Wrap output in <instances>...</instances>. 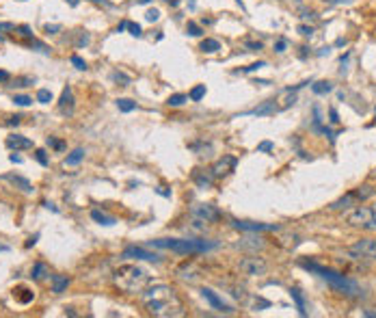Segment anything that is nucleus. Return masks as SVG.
<instances>
[{
  "instance_id": "obj_1",
  "label": "nucleus",
  "mask_w": 376,
  "mask_h": 318,
  "mask_svg": "<svg viewBox=\"0 0 376 318\" xmlns=\"http://www.w3.org/2000/svg\"><path fill=\"white\" fill-rule=\"evenodd\" d=\"M145 307L152 316H160V318H178L184 316V305L182 301L178 299L175 290L171 286H154L145 292Z\"/></svg>"
},
{
  "instance_id": "obj_2",
  "label": "nucleus",
  "mask_w": 376,
  "mask_h": 318,
  "mask_svg": "<svg viewBox=\"0 0 376 318\" xmlns=\"http://www.w3.org/2000/svg\"><path fill=\"white\" fill-rule=\"evenodd\" d=\"M113 281L119 290L125 292V295H137V292H141L143 288L147 286L149 275H147V271L141 269V266H137V264H123L115 271Z\"/></svg>"
},
{
  "instance_id": "obj_3",
  "label": "nucleus",
  "mask_w": 376,
  "mask_h": 318,
  "mask_svg": "<svg viewBox=\"0 0 376 318\" xmlns=\"http://www.w3.org/2000/svg\"><path fill=\"white\" fill-rule=\"evenodd\" d=\"M147 247H158V249H169L175 254H203V251L214 249V242H205V240H188V238H158V240H149Z\"/></svg>"
},
{
  "instance_id": "obj_4",
  "label": "nucleus",
  "mask_w": 376,
  "mask_h": 318,
  "mask_svg": "<svg viewBox=\"0 0 376 318\" xmlns=\"http://www.w3.org/2000/svg\"><path fill=\"white\" fill-rule=\"evenodd\" d=\"M305 269L307 271H314V273H318L322 279H327L331 286L335 288V290H339L342 295H348V297H357L359 295V286L355 284V281H350V279H346L344 275H339V273H335V271H331V269H324V266H318V264H307L305 262Z\"/></svg>"
},
{
  "instance_id": "obj_5",
  "label": "nucleus",
  "mask_w": 376,
  "mask_h": 318,
  "mask_svg": "<svg viewBox=\"0 0 376 318\" xmlns=\"http://www.w3.org/2000/svg\"><path fill=\"white\" fill-rule=\"evenodd\" d=\"M348 255L353 260H376V240L361 238L348 249Z\"/></svg>"
},
{
  "instance_id": "obj_6",
  "label": "nucleus",
  "mask_w": 376,
  "mask_h": 318,
  "mask_svg": "<svg viewBox=\"0 0 376 318\" xmlns=\"http://www.w3.org/2000/svg\"><path fill=\"white\" fill-rule=\"evenodd\" d=\"M353 227H361V230H372V208L370 206H357L355 210L348 212L346 216Z\"/></svg>"
},
{
  "instance_id": "obj_7",
  "label": "nucleus",
  "mask_w": 376,
  "mask_h": 318,
  "mask_svg": "<svg viewBox=\"0 0 376 318\" xmlns=\"http://www.w3.org/2000/svg\"><path fill=\"white\" fill-rule=\"evenodd\" d=\"M240 271L249 277H257V275H264L268 271V264L264 257H257V255H249V257H242L240 260Z\"/></svg>"
},
{
  "instance_id": "obj_8",
  "label": "nucleus",
  "mask_w": 376,
  "mask_h": 318,
  "mask_svg": "<svg viewBox=\"0 0 376 318\" xmlns=\"http://www.w3.org/2000/svg\"><path fill=\"white\" fill-rule=\"evenodd\" d=\"M190 216L193 219H199L201 223H217L220 219V212L217 210V206L212 204H195L190 208Z\"/></svg>"
},
{
  "instance_id": "obj_9",
  "label": "nucleus",
  "mask_w": 376,
  "mask_h": 318,
  "mask_svg": "<svg viewBox=\"0 0 376 318\" xmlns=\"http://www.w3.org/2000/svg\"><path fill=\"white\" fill-rule=\"evenodd\" d=\"M236 169V156H223L218 158L212 167V175L214 178H223V175H229Z\"/></svg>"
},
{
  "instance_id": "obj_10",
  "label": "nucleus",
  "mask_w": 376,
  "mask_h": 318,
  "mask_svg": "<svg viewBox=\"0 0 376 318\" xmlns=\"http://www.w3.org/2000/svg\"><path fill=\"white\" fill-rule=\"evenodd\" d=\"M201 295H203V299L210 303V305L214 307V310H218V312H225V314H232V307L227 305V303H223V299L217 295L214 290H210V288H201Z\"/></svg>"
},
{
  "instance_id": "obj_11",
  "label": "nucleus",
  "mask_w": 376,
  "mask_h": 318,
  "mask_svg": "<svg viewBox=\"0 0 376 318\" xmlns=\"http://www.w3.org/2000/svg\"><path fill=\"white\" fill-rule=\"evenodd\" d=\"M123 257H139V260H147V262H162V255L160 254H152L147 249H141V247H128L123 251Z\"/></svg>"
},
{
  "instance_id": "obj_12",
  "label": "nucleus",
  "mask_w": 376,
  "mask_h": 318,
  "mask_svg": "<svg viewBox=\"0 0 376 318\" xmlns=\"http://www.w3.org/2000/svg\"><path fill=\"white\" fill-rule=\"evenodd\" d=\"M236 230L242 232H277L279 225H266V223H251V221H234Z\"/></svg>"
},
{
  "instance_id": "obj_13",
  "label": "nucleus",
  "mask_w": 376,
  "mask_h": 318,
  "mask_svg": "<svg viewBox=\"0 0 376 318\" xmlns=\"http://www.w3.org/2000/svg\"><path fill=\"white\" fill-rule=\"evenodd\" d=\"M59 110L63 115H72L74 113V91L72 87H65L61 93V100H59Z\"/></svg>"
},
{
  "instance_id": "obj_14",
  "label": "nucleus",
  "mask_w": 376,
  "mask_h": 318,
  "mask_svg": "<svg viewBox=\"0 0 376 318\" xmlns=\"http://www.w3.org/2000/svg\"><path fill=\"white\" fill-rule=\"evenodd\" d=\"M7 148H11V149H31L33 141L26 139V136L11 134V136H7Z\"/></svg>"
},
{
  "instance_id": "obj_15",
  "label": "nucleus",
  "mask_w": 376,
  "mask_h": 318,
  "mask_svg": "<svg viewBox=\"0 0 376 318\" xmlns=\"http://www.w3.org/2000/svg\"><path fill=\"white\" fill-rule=\"evenodd\" d=\"M357 201H359V199H357V195H355V191H353V193L344 195L342 199L333 201V204H331V210H346V208H350V206H355Z\"/></svg>"
},
{
  "instance_id": "obj_16",
  "label": "nucleus",
  "mask_w": 376,
  "mask_h": 318,
  "mask_svg": "<svg viewBox=\"0 0 376 318\" xmlns=\"http://www.w3.org/2000/svg\"><path fill=\"white\" fill-rule=\"evenodd\" d=\"M91 219L95 221V223H99V225H115L117 221H115V216H110L106 214V212H102V210H91Z\"/></svg>"
},
{
  "instance_id": "obj_17",
  "label": "nucleus",
  "mask_w": 376,
  "mask_h": 318,
  "mask_svg": "<svg viewBox=\"0 0 376 318\" xmlns=\"http://www.w3.org/2000/svg\"><path fill=\"white\" fill-rule=\"evenodd\" d=\"M67 286H69V277H65V275H52V292L61 295V292H63Z\"/></svg>"
},
{
  "instance_id": "obj_18",
  "label": "nucleus",
  "mask_w": 376,
  "mask_h": 318,
  "mask_svg": "<svg viewBox=\"0 0 376 318\" xmlns=\"http://www.w3.org/2000/svg\"><path fill=\"white\" fill-rule=\"evenodd\" d=\"M290 295H292L294 303H297L298 314H300V316H305V314H307V310H305V299H303V295H300V290H298V288H292V290H290Z\"/></svg>"
},
{
  "instance_id": "obj_19",
  "label": "nucleus",
  "mask_w": 376,
  "mask_h": 318,
  "mask_svg": "<svg viewBox=\"0 0 376 318\" xmlns=\"http://www.w3.org/2000/svg\"><path fill=\"white\" fill-rule=\"evenodd\" d=\"M7 180H9V182H13L16 186H20V189L24 191V193H31V191H33L31 182H28L26 178H20V175H7Z\"/></svg>"
},
{
  "instance_id": "obj_20",
  "label": "nucleus",
  "mask_w": 376,
  "mask_h": 318,
  "mask_svg": "<svg viewBox=\"0 0 376 318\" xmlns=\"http://www.w3.org/2000/svg\"><path fill=\"white\" fill-rule=\"evenodd\" d=\"M275 110H277V106H275V102H266V104L257 106V108L249 110V115H273Z\"/></svg>"
},
{
  "instance_id": "obj_21",
  "label": "nucleus",
  "mask_w": 376,
  "mask_h": 318,
  "mask_svg": "<svg viewBox=\"0 0 376 318\" xmlns=\"http://www.w3.org/2000/svg\"><path fill=\"white\" fill-rule=\"evenodd\" d=\"M46 275H50V269L43 264V262H37V264L33 266V279L39 281V279H43Z\"/></svg>"
},
{
  "instance_id": "obj_22",
  "label": "nucleus",
  "mask_w": 376,
  "mask_h": 318,
  "mask_svg": "<svg viewBox=\"0 0 376 318\" xmlns=\"http://www.w3.org/2000/svg\"><path fill=\"white\" fill-rule=\"evenodd\" d=\"M218 50H220V43L217 42V39H203L201 42V52L212 54V52H218Z\"/></svg>"
},
{
  "instance_id": "obj_23",
  "label": "nucleus",
  "mask_w": 376,
  "mask_h": 318,
  "mask_svg": "<svg viewBox=\"0 0 376 318\" xmlns=\"http://www.w3.org/2000/svg\"><path fill=\"white\" fill-rule=\"evenodd\" d=\"M84 158V149H74L72 151V154H69L67 156V158H65V165H69V167H74V165H78L80 163V160H82Z\"/></svg>"
},
{
  "instance_id": "obj_24",
  "label": "nucleus",
  "mask_w": 376,
  "mask_h": 318,
  "mask_svg": "<svg viewBox=\"0 0 376 318\" xmlns=\"http://www.w3.org/2000/svg\"><path fill=\"white\" fill-rule=\"evenodd\" d=\"M117 108L121 110V113H130V110L137 108V102H132V100H128V98H121V100H117Z\"/></svg>"
},
{
  "instance_id": "obj_25",
  "label": "nucleus",
  "mask_w": 376,
  "mask_h": 318,
  "mask_svg": "<svg viewBox=\"0 0 376 318\" xmlns=\"http://www.w3.org/2000/svg\"><path fill=\"white\" fill-rule=\"evenodd\" d=\"M331 89H333V85H331V83H327V80H322V83H316L314 87H312V91H314V93H318V95H322V93H329Z\"/></svg>"
},
{
  "instance_id": "obj_26",
  "label": "nucleus",
  "mask_w": 376,
  "mask_h": 318,
  "mask_svg": "<svg viewBox=\"0 0 376 318\" xmlns=\"http://www.w3.org/2000/svg\"><path fill=\"white\" fill-rule=\"evenodd\" d=\"M203 95H205V85H197V87H195V89L188 93V98L193 100V102H199Z\"/></svg>"
},
{
  "instance_id": "obj_27",
  "label": "nucleus",
  "mask_w": 376,
  "mask_h": 318,
  "mask_svg": "<svg viewBox=\"0 0 376 318\" xmlns=\"http://www.w3.org/2000/svg\"><path fill=\"white\" fill-rule=\"evenodd\" d=\"M188 100V95H184V93H175V95H171V98L167 100V104L169 106H182L184 102Z\"/></svg>"
},
{
  "instance_id": "obj_28",
  "label": "nucleus",
  "mask_w": 376,
  "mask_h": 318,
  "mask_svg": "<svg viewBox=\"0 0 376 318\" xmlns=\"http://www.w3.org/2000/svg\"><path fill=\"white\" fill-rule=\"evenodd\" d=\"M37 102H41V104L52 102V93H50L48 89H39V91H37Z\"/></svg>"
},
{
  "instance_id": "obj_29",
  "label": "nucleus",
  "mask_w": 376,
  "mask_h": 318,
  "mask_svg": "<svg viewBox=\"0 0 376 318\" xmlns=\"http://www.w3.org/2000/svg\"><path fill=\"white\" fill-rule=\"evenodd\" d=\"M13 102H16L18 106H28L33 102L31 98H28V95H16V98H13Z\"/></svg>"
},
{
  "instance_id": "obj_30",
  "label": "nucleus",
  "mask_w": 376,
  "mask_h": 318,
  "mask_svg": "<svg viewBox=\"0 0 376 318\" xmlns=\"http://www.w3.org/2000/svg\"><path fill=\"white\" fill-rule=\"evenodd\" d=\"M35 158H37V163H39V165H43V167L48 165V156H46V151H43V149H37V151H35Z\"/></svg>"
},
{
  "instance_id": "obj_31",
  "label": "nucleus",
  "mask_w": 376,
  "mask_h": 318,
  "mask_svg": "<svg viewBox=\"0 0 376 318\" xmlns=\"http://www.w3.org/2000/svg\"><path fill=\"white\" fill-rule=\"evenodd\" d=\"M186 30H188V35H193V37H199V35H201V28H199L195 22H188Z\"/></svg>"
},
{
  "instance_id": "obj_32",
  "label": "nucleus",
  "mask_w": 376,
  "mask_h": 318,
  "mask_svg": "<svg viewBox=\"0 0 376 318\" xmlns=\"http://www.w3.org/2000/svg\"><path fill=\"white\" fill-rule=\"evenodd\" d=\"M130 30V35H134V37H141V26H139V24H132V22H128V26H125Z\"/></svg>"
},
{
  "instance_id": "obj_33",
  "label": "nucleus",
  "mask_w": 376,
  "mask_h": 318,
  "mask_svg": "<svg viewBox=\"0 0 376 318\" xmlns=\"http://www.w3.org/2000/svg\"><path fill=\"white\" fill-rule=\"evenodd\" d=\"M160 18V13H158V9H149L147 13H145V20L147 22H156V20Z\"/></svg>"
},
{
  "instance_id": "obj_34",
  "label": "nucleus",
  "mask_w": 376,
  "mask_h": 318,
  "mask_svg": "<svg viewBox=\"0 0 376 318\" xmlns=\"http://www.w3.org/2000/svg\"><path fill=\"white\" fill-rule=\"evenodd\" d=\"M72 63L76 65V69H87V63H84V61L80 59L78 54H74V57H72Z\"/></svg>"
},
{
  "instance_id": "obj_35",
  "label": "nucleus",
  "mask_w": 376,
  "mask_h": 318,
  "mask_svg": "<svg viewBox=\"0 0 376 318\" xmlns=\"http://www.w3.org/2000/svg\"><path fill=\"white\" fill-rule=\"evenodd\" d=\"M298 33L303 35V37H312V35H314V28H312V26H305V24H300V26H298Z\"/></svg>"
},
{
  "instance_id": "obj_36",
  "label": "nucleus",
  "mask_w": 376,
  "mask_h": 318,
  "mask_svg": "<svg viewBox=\"0 0 376 318\" xmlns=\"http://www.w3.org/2000/svg\"><path fill=\"white\" fill-rule=\"evenodd\" d=\"M285 48H288V42L281 37V39H277V43H275V52H285Z\"/></svg>"
},
{
  "instance_id": "obj_37",
  "label": "nucleus",
  "mask_w": 376,
  "mask_h": 318,
  "mask_svg": "<svg viewBox=\"0 0 376 318\" xmlns=\"http://www.w3.org/2000/svg\"><path fill=\"white\" fill-rule=\"evenodd\" d=\"M264 65H266V63H264V61H257V63H251V65H249V67H244V69H242V72H255V69H259V67H264Z\"/></svg>"
},
{
  "instance_id": "obj_38",
  "label": "nucleus",
  "mask_w": 376,
  "mask_h": 318,
  "mask_svg": "<svg viewBox=\"0 0 376 318\" xmlns=\"http://www.w3.org/2000/svg\"><path fill=\"white\" fill-rule=\"evenodd\" d=\"M244 45L249 48V52H257V50H262V43L259 42H247Z\"/></svg>"
},
{
  "instance_id": "obj_39",
  "label": "nucleus",
  "mask_w": 376,
  "mask_h": 318,
  "mask_svg": "<svg viewBox=\"0 0 376 318\" xmlns=\"http://www.w3.org/2000/svg\"><path fill=\"white\" fill-rule=\"evenodd\" d=\"M22 292H26V288H22ZM18 299L22 301V303H28V301H33V292L28 290V295H18Z\"/></svg>"
},
{
  "instance_id": "obj_40",
  "label": "nucleus",
  "mask_w": 376,
  "mask_h": 318,
  "mask_svg": "<svg viewBox=\"0 0 376 318\" xmlns=\"http://www.w3.org/2000/svg\"><path fill=\"white\" fill-rule=\"evenodd\" d=\"M270 149H273V143H270V141H264V143L257 145V151H270Z\"/></svg>"
},
{
  "instance_id": "obj_41",
  "label": "nucleus",
  "mask_w": 376,
  "mask_h": 318,
  "mask_svg": "<svg viewBox=\"0 0 376 318\" xmlns=\"http://www.w3.org/2000/svg\"><path fill=\"white\" fill-rule=\"evenodd\" d=\"M48 145L50 148H54V149H63V143L61 141H57V139H48Z\"/></svg>"
},
{
  "instance_id": "obj_42",
  "label": "nucleus",
  "mask_w": 376,
  "mask_h": 318,
  "mask_svg": "<svg viewBox=\"0 0 376 318\" xmlns=\"http://www.w3.org/2000/svg\"><path fill=\"white\" fill-rule=\"evenodd\" d=\"M20 121H22V117H18V115H16V117H9L7 119V126H20Z\"/></svg>"
},
{
  "instance_id": "obj_43",
  "label": "nucleus",
  "mask_w": 376,
  "mask_h": 318,
  "mask_svg": "<svg viewBox=\"0 0 376 318\" xmlns=\"http://www.w3.org/2000/svg\"><path fill=\"white\" fill-rule=\"evenodd\" d=\"M13 28H16V26H13L11 22H0V30H2V33H4V30H13Z\"/></svg>"
},
{
  "instance_id": "obj_44",
  "label": "nucleus",
  "mask_w": 376,
  "mask_h": 318,
  "mask_svg": "<svg viewBox=\"0 0 376 318\" xmlns=\"http://www.w3.org/2000/svg\"><path fill=\"white\" fill-rule=\"evenodd\" d=\"M329 115H331V121H333V124H337V121H339L337 110H335V108H331V110H329Z\"/></svg>"
},
{
  "instance_id": "obj_45",
  "label": "nucleus",
  "mask_w": 376,
  "mask_h": 318,
  "mask_svg": "<svg viewBox=\"0 0 376 318\" xmlns=\"http://www.w3.org/2000/svg\"><path fill=\"white\" fill-rule=\"evenodd\" d=\"M370 208H372V230L376 232V204L370 206Z\"/></svg>"
},
{
  "instance_id": "obj_46",
  "label": "nucleus",
  "mask_w": 376,
  "mask_h": 318,
  "mask_svg": "<svg viewBox=\"0 0 376 318\" xmlns=\"http://www.w3.org/2000/svg\"><path fill=\"white\" fill-rule=\"evenodd\" d=\"M113 78H115V80H121V83H130V80L125 78L123 74H113Z\"/></svg>"
},
{
  "instance_id": "obj_47",
  "label": "nucleus",
  "mask_w": 376,
  "mask_h": 318,
  "mask_svg": "<svg viewBox=\"0 0 376 318\" xmlns=\"http://www.w3.org/2000/svg\"><path fill=\"white\" fill-rule=\"evenodd\" d=\"M37 238H39V236H37V234H35V236H31V238H28V240H26V247H33V245H35V242H37Z\"/></svg>"
},
{
  "instance_id": "obj_48",
  "label": "nucleus",
  "mask_w": 376,
  "mask_h": 318,
  "mask_svg": "<svg viewBox=\"0 0 376 318\" xmlns=\"http://www.w3.org/2000/svg\"><path fill=\"white\" fill-rule=\"evenodd\" d=\"M9 80V72H2V69H0V83H7Z\"/></svg>"
},
{
  "instance_id": "obj_49",
  "label": "nucleus",
  "mask_w": 376,
  "mask_h": 318,
  "mask_svg": "<svg viewBox=\"0 0 376 318\" xmlns=\"http://www.w3.org/2000/svg\"><path fill=\"white\" fill-rule=\"evenodd\" d=\"M59 28H61V26H57V24H52V26H50V24H48V26H46V30H48V33H57Z\"/></svg>"
},
{
  "instance_id": "obj_50",
  "label": "nucleus",
  "mask_w": 376,
  "mask_h": 318,
  "mask_svg": "<svg viewBox=\"0 0 376 318\" xmlns=\"http://www.w3.org/2000/svg\"><path fill=\"white\" fill-rule=\"evenodd\" d=\"M65 2H67L69 7H78V2H80V0H65Z\"/></svg>"
},
{
  "instance_id": "obj_51",
  "label": "nucleus",
  "mask_w": 376,
  "mask_h": 318,
  "mask_svg": "<svg viewBox=\"0 0 376 318\" xmlns=\"http://www.w3.org/2000/svg\"><path fill=\"white\" fill-rule=\"evenodd\" d=\"M363 316H370V318H376V312H370V310H365V312H363Z\"/></svg>"
},
{
  "instance_id": "obj_52",
  "label": "nucleus",
  "mask_w": 376,
  "mask_h": 318,
  "mask_svg": "<svg viewBox=\"0 0 376 318\" xmlns=\"http://www.w3.org/2000/svg\"><path fill=\"white\" fill-rule=\"evenodd\" d=\"M11 160H13V163H22V158H20V156H16V154H11Z\"/></svg>"
},
{
  "instance_id": "obj_53",
  "label": "nucleus",
  "mask_w": 376,
  "mask_h": 318,
  "mask_svg": "<svg viewBox=\"0 0 376 318\" xmlns=\"http://www.w3.org/2000/svg\"><path fill=\"white\" fill-rule=\"evenodd\" d=\"M167 2L171 4V7H178V4H179V0H167Z\"/></svg>"
},
{
  "instance_id": "obj_54",
  "label": "nucleus",
  "mask_w": 376,
  "mask_h": 318,
  "mask_svg": "<svg viewBox=\"0 0 376 318\" xmlns=\"http://www.w3.org/2000/svg\"><path fill=\"white\" fill-rule=\"evenodd\" d=\"M91 2H98V4H99V2H104V4H108V7H110V2H106V0H91Z\"/></svg>"
},
{
  "instance_id": "obj_55",
  "label": "nucleus",
  "mask_w": 376,
  "mask_h": 318,
  "mask_svg": "<svg viewBox=\"0 0 376 318\" xmlns=\"http://www.w3.org/2000/svg\"><path fill=\"white\" fill-rule=\"evenodd\" d=\"M4 249H7V247H0V251H4Z\"/></svg>"
},
{
  "instance_id": "obj_56",
  "label": "nucleus",
  "mask_w": 376,
  "mask_h": 318,
  "mask_svg": "<svg viewBox=\"0 0 376 318\" xmlns=\"http://www.w3.org/2000/svg\"><path fill=\"white\" fill-rule=\"evenodd\" d=\"M141 2H149V0H141Z\"/></svg>"
}]
</instances>
